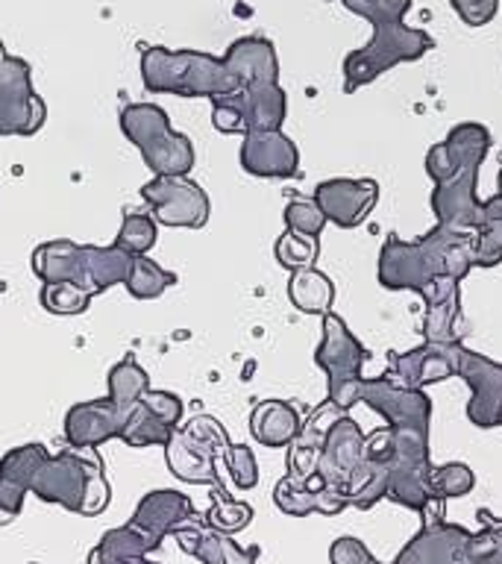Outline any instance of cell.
<instances>
[{
    "instance_id": "obj_1",
    "label": "cell",
    "mask_w": 502,
    "mask_h": 564,
    "mask_svg": "<svg viewBox=\"0 0 502 564\" xmlns=\"http://www.w3.org/2000/svg\"><path fill=\"white\" fill-rule=\"evenodd\" d=\"M473 271V232L456 227H435L417 241L400 236L385 238L379 253V285L391 291L412 289L426 306L458 294V285Z\"/></svg>"
},
{
    "instance_id": "obj_2",
    "label": "cell",
    "mask_w": 502,
    "mask_h": 564,
    "mask_svg": "<svg viewBox=\"0 0 502 564\" xmlns=\"http://www.w3.org/2000/svg\"><path fill=\"white\" fill-rule=\"evenodd\" d=\"M30 494H35L42 502H56L62 509L83 514V518H97L109 506V482L103 476V462L97 449L65 447L62 453L42 462L35 470Z\"/></svg>"
},
{
    "instance_id": "obj_3",
    "label": "cell",
    "mask_w": 502,
    "mask_h": 564,
    "mask_svg": "<svg viewBox=\"0 0 502 564\" xmlns=\"http://www.w3.org/2000/svg\"><path fill=\"white\" fill-rule=\"evenodd\" d=\"M141 83L153 95L215 97L232 95L241 88L227 62L200 51H167L148 47L141 53Z\"/></svg>"
},
{
    "instance_id": "obj_4",
    "label": "cell",
    "mask_w": 502,
    "mask_h": 564,
    "mask_svg": "<svg viewBox=\"0 0 502 564\" xmlns=\"http://www.w3.org/2000/svg\"><path fill=\"white\" fill-rule=\"evenodd\" d=\"M432 47H435V39L426 30L408 26L405 21L376 24L373 26V39L343 59V91H356V88L368 86L376 77H382L385 70L396 68L403 62H417Z\"/></svg>"
},
{
    "instance_id": "obj_5",
    "label": "cell",
    "mask_w": 502,
    "mask_h": 564,
    "mask_svg": "<svg viewBox=\"0 0 502 564\" xmlns=\"http://www.w3.org/2000/svg\"><path fill=\"white\" fill-rule=\"evenodd\" d=\"M320 317H324V324H320L324 338L317 344L315 361L329 379V397L326 400L335 409L350 412L352 405L361 403V386H364L361 368L368 361V350L361 347L359 338L350 333V326L343 324L335 312H326Z\"/></svg>"
},
{
    "instance_id": "obj_6",
    "label": "cell",
    "mask_w": 502,
    "mask_h": 564,
    "mask_svg": "<svg viewBox=\"0 0 502 564\" xmlns=\"http://www.w3.org/2000/svg\"><path fill=\"white\" fill-rule=\"evenodd\" d=\"M141 200L153 209V220L162 227L200 229L209 220V194L188 176H153L141 185Z\"/></svg>"
},
{
    "instance_id": "obj_7",
    "label": "cell",
    "mask_w": 502,
    "mask_h": 564,
    "mask_svg": "<svg viewBox=\"0 0 502 564\" xmlns=\"http://www.w3.org/2000/svg\"><path fill=\"white\" fill-rule=\"evenodd\" d=\"M456 377L470 386L473 397L467 403V417L479 430L502 426V365L500 361L467 350L465 344H456Z\"/></svg>"
},
{
    "instance_id": "obj_8",
    "label": "cell",
    "mask_w": 502,
    "mask_h": 564,
    "mask_svg": "<svg viewBox=\"0 0 502 564\" xmlns=\"http://www.w3.org/2000/svg\"><path fill=\"white\" fill-rule=\"evenodd\" d=\"M491 150V130L482 123H458L440 144L429 148L426 153V174L438 185L449 176H456L465 167H479Z\"/></svg>"
},
{
    "instance_id": "obj_9",
    "label": "cell",
    "mask_w": 502,
    "mask_h": 564,
    "mask_svg": "<svg viewBox=\"0 0 502 564\" xmlns=\"http://www.w3.org/2000/svg\"><path fill=\"white\" fill-rule=\"evenodd\" d=\"M361 403H368L376 414H382L388 426H432V400L421 388L396 386L394 379L382 377L364 379Z\"/></svg>"
},
{
    "instance_id": "obj_10",
    "label": "cell",
    "mask_w": 502,
    "mask_h": 564,
    "mask_svg": "<svg viewBox=\"0 0 502 564\" xmlns=\"http://www.w3.org/2000/svg\"><path fill=\"white\" fill-rule=\"evenodd\" d=\"M312 200L320 206L326 220H332L335 227L356 229L361 227L368 215L373 212L379 200V183L376 180H347V176H335L324 180L315 188Z\"/></svg>"
},
{
    "instance_id": "obj_11",
    "label": "cell",
    "mask_w": 502,
    "mask_h": 564,
    "mask_svg": "<svg viewBox=\"0 0 502 564\" xmlns=\"http://www.w3.org/2000/svg\"><path fill=\"white\" fill-rule=\"evenodd\" d=\"M470 541L473 532L465 527L432 520L396 553L394 564H470Z\"/></svg>"
},
{
    "instance_id": "obj_12",
    "label": "cell",
    "mask_w": 502,
    "mask_h": 564,
    "mask_svg": "<svg viewBox=\"0 0 502 564\" xmlns=\"http://www.w3.org/2000/svg\"><path fill=\"white\" fill-rule=\"evenodd\" d=\"M456 344L426 341L408 352H391L388 356L385 377L394 379L403 388H426L444 379L456 377Z\"/></svg>"
},
{
    "instance_id": "obj_13",
    "label": "cell",
    "mask_w": 502,
    "mask_h": 564,
    "mask_svg": "<svg viewBox=\"0 0 502 564\" xmlns=\"http://www.w3.org/2000/svg\"><path fill=\"white\" fill-rule=\"evenodd\" d=\"M127 414H130V409L114 405L109 397L70 405L68 414H65V441H68V447L97 449L106 441L121 435Z\"/></svg>"
},
{
    "instance_id": "obj_14",
    "label": "cell",
    "mask_w": 502,
    "mask_h": 564,
    "mask_svg": "<svg viewBox=\"0 0 502 564\" xmlns=\"http://www.w3.org/2000/svg\"><path fill=\"white\" fill-rule=\"evenodd\" d=\"M241 167L262 180H291L299 174V150L282 130L244 132Z\"/></svg>"
},
{
    "instance_id": "obj_15",
    "label": "cell",
    "mask_w": 502,
    "mask_h": 564,
    "mask_svg": "<svg viewBox=\"0 0 502 564\" xmlns=\"http://www.w3.org/2000/svg\"><path fill=\"white\" fill-rule=\"evenodd\" d=\"M174 538L179 541L183 553L200 558L203 564H255V558H259L255 546L241 550L232 538L223 535V532H215L203 520L194 518L176 529Z\"/></svg>"
},
{
    "instance_id": "obj_16",
    "label": "cell",
    "mask_w": 502,
    "mask_h": 564,
    "mask_svg": "<svg viewBox=\"0 0 502 564\" xmlns=\"http://www.w3.org/2000/svg\"><path fill=\"white\" fill-rule=\"evenodd\" d=\"M194 514V502L185 494L174 491V488H156L141 497V502L132 511V520L139 529L150 532V535L165 538L174 535L176 529L188 523Z\"/></svg>"
},
{
    "instance_id": "obj_17",
    "label": "cell",
    "mask_w": 502,
    "mask_h": 564,
    "mask_svg": "<svg viewBox=\"0 0 502 564\" xmlns=\"http://www.w3.org/2000/svg\"><path fill=\"white\" fill-rule=\"evenodd\" d=\"M165 458L167 467H171V474H174L176 479H183V482H218V470H215V465H218V453L211 447H206V444L194 438V435H188L183 426H176L171 441L165 444Z\"/></svg>"
},
{
    "instance_id": "obj_18",
    "label": "cell",
    "mask_w": 502,
    "mask_h": 564,
    "mask_svg": "<svg viewBox=\"0 0 502 564\" xmlns=\"http://www.w3.org/2000/svg\"><path fill=\"white\" fill-rule=\"evenodd\" d=\"M227 68L238 77L241 86L250 83H280V62L273 44L262 35H244L227 47Z\"/></svg>"
},
{
    "instance_id": "obj_19",
    "label": "cell",
    "mask_w": 502,
    "mask_h": 564,
    "mask_svg": "<svg viewBox=\"0 0 502 564\" xmlns=\"http://www.w3.org/2000/svg\"><path fill=\"white\" fill-rule=\"evenodd\" d=\"M241 112H244V132H271L282 130L288 97L280 83H250L238 88Z\"/></svg>"
},
{
    "instance_id": "obj_20",
    "label": "cell",
    "mask_w": 502,
    "mask_h": 564,
    "mask_svg": "<svg viewBox=\"0 0 502 564\" xmlns=\"http://www.w3.org/2000/svg\"><path fill=\"white\" fill-rule=\"evenodd\" d=\"M132 259L135 256L114 241L109 247L83 245V289H88L97 297L100 291L123 285L130 276Z\"/></svg>"
},
{
    "instance_id": "obj_21",
    "label": "cell",
    "mask_w": 502,
    "mask_h": 564,
    "mask_svg": "<svg viewBox=\"0 0 502 564\" xmlns=\"http://www.w3.org/2000/svg\"><path fill=\"white\" fill-rule=\"evenodd\" d=\"M299 426L303 421H299L297 409L285 400H262L250 412V435L262 447H288L299 435Z\"/></svg>"
},
{
    "instance_id": "obj_22",
    "label": "cell",
    "mask_w": 502,
    "mask_h": 564,
    "mask_svg": "<svg viewBox=\"0 0 502 564\" xmlns=\"http://www.w3.org/2000/svg\"><path fill=\"white\" fill-rule=\"evenodd\" d=\"M33 273L42 282H77L83 285V245L56 238L33 250Z\"/></svg>"
},
{
    "instance_id": "obj_23",
    "label": "cell",
    "mask_w": 502,
    "mask_h": 564,
    "mask_svg": "<svg viewBox=\"0 0 502 564\" xmlns=\"http://www.w3.org/2000/svg\"><path fill=\"white\" fill-rule=\"evenodd\" d=\"M141 159L156 176H188L194 167V148L188 135L167 130L148 148H141Z\"/></svg>"
},
{
    "instance_id": "obj_24",
    "label": "cell",
    "mask_w": 502,
    "mask_h": 564,
    "mask_svg": "<svg viewBox=\"0 0 502 564\" xmlns=\"http://www.w3.org/2000/svg\"><path fill=\"white\" fill-rule=\"evenodd\" d=\"M47 121L39 95H0V135H35Z\"/></svg>"
},
{
    "instance_id": "obj_25",
    "label": "cell",
    "mask_w": 502,
    "mask_h": 564,
    "mask_svg": "<svg viewBox=\"0 0 502 564\" xmlns=\"http://www.w3.org/2000/svg\"><path fill=\"white\" fill-rule=\"evenodd\" d=\"M288 297L294 308L306 312V315H326V312H332L335 285L324 271L303 268V271L291 273Z\"/></svg>"
},
{
    "instance_id": "obj_26",
    "label": "cell",
    "mask_w": 502,
    "mask_h": 564,
    "mask_svg": "<svg viewBox=\"0 0 502 564\" xmlns=\"http://www.w3.org/2000/svg\"><path fill=\"white\" fill-rule=\"evenodd\" d=\"M465 317H461V291L452 297L426 306L423 315V338L435 344H452L465 338Z\"/></svg>"
},
{
    "instance_id": "obj_27",
    "label": "cell",
    "mask_w": 502,
    "mask_h": 564,
    "mask_svg": "<svg viewBox=\"0 0 502 564\" xmlns=\"http://www.w3.org/2000/svg\"><path fill=\"white\" fill-rule=\"evenodd\" d=\"M121 130L135 148H148L150 141L165 135L171 130V121L162 106L156 104H130L121 109Z\"/></svg>"
},
{
    "instance_id": "obj_28",
    "label": "cell",
    "mask_w": 502,
    "mask_h": 564,
    "mask_svg": "<svg viewBox=\"0 0 502 564\" xmlns=\"http://www.w3.org/2000/svg\"><path fill=\"white\" fill-rule=\"evenodd\" d=\"M174 435V426H167L165 421H159L156 414L144 409L141 403H135L127 414V423L118 438L127 444V447H165L167 441Z\"/></svg>"
},
{
    "instance_id": "obj_29",
    "label": "cell",
    "mask_w": 502,
    "mask_h": 564,
    "mask_svg": "<svg viewBox=\"0 0 502 564\" xmlns=\"http://www.w3.org/2000/svg\"><path fill=\"white\" fill-rule=\"evenodd\" d=\"M106 386H109V394L106 397H109L114 405L132 409V405L139 403V397L150 388V377L139 361L132 359V356H127V359H121L112 370H109Z\"/></svg>"
},
{
    "instance_id": "obj_30",
    "label": "cell",
    "mask_w": 502,
    "mask_h": 564,
    "mask_svg": "<svg viewBox=\"0 0 502 564\" xmlns=\"http://www.w3.org/2000/svg\"><path fill=\"white\" fill-rule=\"evenodd\" d=\"M176 285V273L165 271L162 264H156L148 256H135L132 259L130 276L123 282V289L130 291L135 300H156L165 294V289Z\"/></svg>"
},
{
    "instance_id": "obj_31",
    "label": "cell",
    "mask_w": 502,
    "mask_h": 564,
    "mask_svg": "<svg viewBox=\"0 0 502 564\" xmlns=\"http://www.w3.org/2000/svg\"><path fill=\"white\" fill-rule=\"evenodd\" d=\"M253 520V509L241 500H232L218 482H215V494H211L209 511L203 514V523L215 532H223V535H236L241 529Z\"/></svg>"
},
{
    "instance_id": "obj_32",
    "label": "cell",
    "mask_w": 502,
    "mask_h": 564,
    "mask_svg": "<svg viewBox=\"0 0 502 564\" xmlns=\"http://www.w3.org/2000/svg\"><path fill=\"white\" fill-rule=\"evenodd\" d=\"M44 458H47V449H44L42 444H21V447H12L7 456L0 458V479L18 485V488H24V491L30 494L35 470L42 467Z\"/></svg>"
},
{
    "instance_id": "obj_33",
    "label": "cell",
    "mask_w": 502,
    "mask_h": 564,
    "mask_svg": "<svg viewBox=\"0 0 502 564\" xmlns=\"http://www.w3.org/2000/svg\"><path fill=\"white\" fill-rule=\"evenodd\" d=\"M162 544V538L150 535L144 529H139L135 523H127V527L109 529L97 550L106 555H118V558H127V555H148L153 553L156 546Z\"/></svg>"
},
{
    "instance_id": "obj_34",
    "label": "cell",
    "mask_w": 502,
    "mask_h": 564,
    "mask_svg": "<svg viewBox=\"0 0 502 564\" xmlns=\"http://www.w3.org/2000/svg\"><path fill=\"white\" fill-rule=\"evenodd\" d=\"M39 300L51 315H83L95 294L77 282H44Z\"/></svg>"
},
{
    "instance_id": "obj_35",
    "label": "cell",
    "mask_w": 502,
    "mask_h": 564,
    "mask_svg": "<svg viewBox=\"0 0 502 564\" xmlns=\"http://www.w3.org/2000/svg\"><path fill=\"white\" fill-rule=\"evenodd\" d=\"M156 220L150 218L148 212L130 209L123 215L121 229H118V236H114V245H121L123 250H130L132 256H148L150 250L156 247Z\"/></svg>"
},
{
    "instance_id": "obj_36",
    "label": "cell",
    "mask_w": 502,
    "mask_h": 564,
    "mask_svg": "<svg viewBox=\"0 0 502 564\" xmlns=\"http://www.w3.org/2000/svg\"><path fill=\"white\" fill-rule=\"evenodd\" d=\"M476 518L482 529L470 541V564H502V518H493L488 509Z\"/></svg>"
},
{
    "instance_id": "obj_37",
    "label": "cell",
    "mask_w": 502,
    "mask_h": 564,
    "mask_svg": "<svg viewBox=\"0 0 502 564\" xmlns=\"http://www.w3.org/2000/svg\"><path fill=\"white\" fill-rule=\"evenodd\" d=\"M317 238H306V236H297V232H291L285 229L273 247V253H276V262L282 268H288L291 273L294 271H303V268H315V259H317Z\"/></svg>"
},
{
    "instance_id": "obj_38",
    "label": "cell",
    "mask_w": 502,
    "mask_h": 564,
    "mask_svg": "<svg viewBox=\"0 0 502 564\" xmlns=\"http://www.w3.org/2000/svg\"><path fill=\"white\" fill-rule=\"evenodd\" d=\"M476 476L465 462H447V465L432 467V494L438 500H452V497H467L473 491Z\"/></svg>"
},
{
    "instance_id": "obj_39",
    "label": "cell",
    "mask_w": 502,
    "mask_h": 564,
    "mask_svg": "<svg viewBox=\"0 0 502 564\" xmlns=\"http://www.w3.org/2000/svg\"><path fill=\"white\" fill-rule=\"evenodd\" d=\"M273 502L285 514H291V518H306V514H315L317 511L315 491L308 485L299 482V479H294V476H282L280 482H276V488H273Z\"/></svg>"
},
{
    "instance_id": "obj_40",
    "label": "cell",
    "mask_w": 502,
    "mask_h": 564,
    "mask_svg": "<svg viewBox=\"0 0 502 564\" xmlns=\"http://www.w3.org/2000/svg\"><path fill=\"white\" fill-rule=\"evenodd\" d=\"M282 215H285V229L306 238H317L324 232L326 224H329L320 206L315 200H306V197H294Z\"/></svg>"
},
{
    "instance_id": "obj_41",
    "label": "cell",
    "mask_w": 502,
    "mask_h": 564,
    "mask_svg": "<svg viewBox=\"0 0 502 564\" xmlns=\"http://www.w3.org/2000/svg\"><path fill=\"white\" fill-rule=\"evenodd\" d=\"M343 7L361 15L370 24H396L405 21V12L412 9L414 0H341Z\"/></svg>"
},
{
    "instance_id": "obj_42",
    "label": "cell",
    "mask_w": 502,
    "mask_h": 564,
    "mask_svg": "<svg viewBox=\"0 0 502 564\" xmlns=\"http://www.w3.org/2000/svg\"><path fill=\"white\" fill-rule=\"evenodd\" d=\"M223 462H227L229 479L236 482L238 491H250V488L259 485V465H255V456L250 447L229 444L227 453H223Z\"/></svg>"
},
{
    "instance_id": "obj_43",
    "label": "cell",
    "mask_w": 502,
    "mask_h": 564,
    "mask_svg": "<svg viewBox=\"0 0 502 564\" xmlns=\"http://www.w3.org/2000/svg\"><path fill=\"white\" fill-rule=\"evenodd\" d=\"M0 95H35L33 74L21 56L0 59Z\"/></svg>"
},
{
    "instance_id": "obj_44",
    "label": "cell",
    "mask_w": 502,
    "mask_h": 564,
    "mask_svg": "<svg viewBox=\"0 0 502 564\" xmlns=\"http://www.w3.org/2000/svg\"><path fill=\"white\" fill-rule=\"evenodd\" d=\"M211 123H215V130L227 132V135H236V132L244 135V112H241L238 91L211 100Z\"/></svg>"
},
{
    "instance_id": "obj_45",
    "label": "cell",
    "mask_w": 502,
    "mask_h": 564,
    "mask_svg": "<svg viewBox=\"0 0 502 564\" xmlns=\"http://www.w3.org/2000/svg\"><path fill=\"white\" fill-rule=\"evenodd\" d=\"M139 403L144 405V409H150V412L156 414L159 421H165L167 426H179L183 423V400L176 394H171V391H156V388H148L144 394L139 397Z\"/></svg>"
},
{
    "instance_id": "obj_46",
    "label": "cell",
    "mask_w": 502,
    "mask_h": 564,
    "mask_svg": "<svg viewBox=\"0 0 502 564\" xmlns=\"http://www.w3.org/2000/svg\"><path fill=\"white\" fill-rule=\"evenodd\" d=\"M188 435H194L197 441H203L206 447H211L218 456H223L229 447V438L227 432H223V426H220L215 417H209V414H197V417H192V421L185 423L183 426Z\"/></svg>"
},
{
    "instance_id": "obj_47",
    "label": "cell",
    "mask_w": 502,
    "mask_h": 564,
    "mask_svg": "<svg viewBox=\"0 0 502 564\" xmlns=\"http://www.w3.org/2000/svg\"><path fill=\"white\" fill-rule=\"evenodd\" d=\"M449 7L456 9L467 26H484L500 12V0H449Z\"/></svg>"
},
{
    "instance_id": "obj_48",
    "label": "cell",
    "mask_w": 502,
    "mask_h": 564,
    "mask_svg": "<svg viewBox=\"0 0 502 564\" xmlns=\"http://www.w3.org/2000/svg\"><path fill=\"white\" fill-rule=\"evenodd\" d=\"M329 562L332 564H379L376 558L370 555L368 546L361 544L359 538H350V535H343L335 541L332 550H329Z\"/></svg>"
},
{
    "instance_id": "obj_49",
    "label": "cell",
    "mask_w": 502,
    "mask_h": 564,
    "mask_svg": "<svg viewBox=\"0 0 502 564\" xmlns=\"http://www.w3.org/2000/svg\"><path fill=\"white\" fill-rule=\"evenodd\" d=\"M86 564H156V562H148V555H127V558H118V555H106L100 550H91L86 558Z\"/></svg>"
},
{
    "instance_id": "obj_50",
    "label": "cell",
    "mask_w": 502,
    "mask_h": 564,
    "mask_svg": "<svg viewBox=\"0 0 502 564\" xmlns=\"http://www.w3.org/2000/svg\"><path fill=\"white\" fill-rule=\"evenodd\" d=\"M3 56H7V51H3V42H0V59H3Z\"/></svg>"
}]
</instances>
